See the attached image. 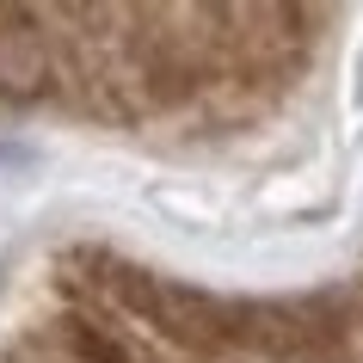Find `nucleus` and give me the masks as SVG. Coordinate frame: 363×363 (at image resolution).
<instances>
[{"label": "nucleus", "mask_w": 363, "mask_h": 363, "mask_svg": "<svg viewBox=\"0 0 363 363\" xmlns=\"http://www.w3.org/2000/svg\"><path fill=\"white\" fill-rule=\"evenodd\" d=\"M105 289H111L130 314H142L154 333H167L172 345H185V351H197V357L234 351V302H216V296L185 289V284H160V277L130 271V265H111Z\"/></svg>", "instance_id": "nucleus-1"}, {"label": "nucleus", "mask_w": 363, "mask_h": 363, "mask_svg": "<svg viewBox=\"0 0 363 363\" xmlns=\"http://www.w3.org/2000/svg\"><path fill=\"white\" fill-rule=\"evenodd\" d=\"M62 339H68V351H74L80 363H142L123 333H111V326H99V320H80V314L62 320Z\"/></svg>", "instance_id": "nucleus-2"}]
</instances>
